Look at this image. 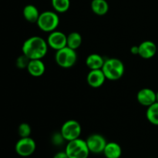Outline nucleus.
I'll return each instance as SVG.
<instances>
[{
  "instance_id": "f257e3e1",
  "label": "nucleus",
  "mask_w": 158,
  "mask_h": 158,
  "mask_svg": "<svg viewBox=\"0 0 158 158\" xmlns=\"http://www.w3.org/2000/svg\"><path fill=\"white\" fill-rule=\"evenodd\" d=\"M47 41L40 36L34 35L24 42L22 47L23 54L30 60H42L48 51Z\"/></svg>"
},
{
  "instance_id": "f03ea898",
  "label": "nucleus",
  "mask_w": 158,
  "mask_h": 158,
  "mask_svg": "<svg viewBox=\"0 0 158 158\" xmlns=\"http://www.w3.org/2000/svg\"><path fill=\"white\" fill-rule=\"evenodd\" d=\"M102 71L104 73L106 80H120L124 73V64L120 60L117 58H110L105 60L102 67Z\"/></svg>"
},
{
  "instance_id": "7ed1b4c3",
  "label": "nucleus",
  "mask_w": 158,
  "mask_h": 158,
  "mask_svg": "<svg viewBox=\"0 0 158 158\" xmlns=\"http://www.w3.org/2000/svg\"><path fill=\"white\" fill-rule=\"evenodd\" d=\"M65 151L69 158H88L90 153L86 140L80 138L68 141Z\"/></svg>"
},
{
  "instance_id": "20e7f679",
  "label": "nucleus",
  "mask_w": 158,
  "mask_h": 158,
  "mask_svg": "<svg viewBox=\"0 0 158 158\" xmlns=\"http://www.w3.org/2000/svg\"><path fill=\"white\" fill-rule=\"evenodd\" d=\"M60 23V18L56 12L52 11H45L40 13L36 24L42 31L52 32L56 29Z\"/></svg>"
},
{
  "instance_id": "39448f33",
  "label": "nucleus",
  "mask_w": 158,
  "mask_h": 158,
  "mask_svg": "<svg viewBox=\"0 0 158 158\" xmlns=\"http://www.w3.org/2000/svg\"><path fill=\"white\" fill-rule=\"evenodd\" d=\"M55 60L58 66L60 67L68 69L75 65L77 60V55L76 50L66 46L60 50L56 51Z\"/></svg>"
},
{
  "instance_id": "423d86ee",
  "label": "nucleus",
  "mask_w": 158,
  "mask_h": 158,
  "mask_svg": "<svg viewBox=\"0 0 158 158\" xmlns=\"http://www.w3.org/2000/svg\"><path fill=\"white\" fill-rule=\"evenodd\" d=\"M81 132V125L75 120H69L65 122L60 131L62 136L66 141H70V140L80 138Z\"/></svg>"
},
{
  "instance_id": "0eeeda50",
  "label": "nucleus",
  "mask_w": 158,
  "mask_h": 158,
  "mask_svg": "<svg viewBox=\"0 0 158 158\" xmlns=\"http://www.w3.org/2000/svg\"><path fill=\"white\" fill-rule=\"evenodd\" d=\"M36 143L35 140L30 137H21L16 142L15 146V152L21 157H29L31 156L35 151Z\"/></svg>"
},
{
  "instance_id": "6e6552de",
  "label": "nucleus",
  "mask_w": 158,
  "mask_h": 158,
  "mask_svg": "<svg viewBox=\"0 0 158 158\" xmlns=\"http://www.w3.org/2000/svg\"><path fill=\"white\" fill-rule=\"evenodd\" d=\"M86 142L89 152L94 153V154L103 153L105 147L107 143L104 137L98 134H91L87 137Z\"/></svg>"
},
{
  "instance_id": "1a4fd4ad",
  "label": "nucleus",
  "mask_w": 158,
  "mask_h": 158,
  "mask_svg": "<svg viewBox=\"0 0 158 158\" xmlns=\"http://www.w3.org/2000/svg\"><path fill=\"white\" fill-rule=\"evenodd\" d=\"M48 46L51 49L57 51L67 46V35L60 31L50 32L47 38Z\"/></svg>"
},
{
  "instance_id": "9d476101",
  "label": "nucleus",
  "mask_w": 158,
  "mask_h": 158,
  "mask_svg": "<svg viewBox=\"0 0 158 158\" xmlns=\"http://www.w3.org/2000/svg\"><path fill=\"white\" fill-rule=\"evenodd\" d=\"M137 99L140 105L148 107L157 102L156 93L149 88H143L139 90L137 93Z\"/></svg>"
},
{
  "instance_id": "9b49d317",
  "label": "nucleus",
  "mask_w": 158,
  "mask_h": 158,
  "mask_svg": "<svg viewBox=\"0 0 158 158\" xmlns=\"http://www.w3.org/2000/svg\"><path fill=\"white\" fill-rule=\"evenodd\" d=\"M106 80V77L102 69H92L86 77L87 83L93 88H99L103 86Z\"/></svg>"
},
{
  "instance_id": "f8f14e48",
  "label": "nucleus",
  "mask_w": 158,
  "mask_h": 158,
  "mask_svg": "<svg viewBox=\"0 0 158 158\" xmlns=\"http://www.w3.org/2000/svg\"><path fill=\"white\" fill-rule=\"evenodd\" d=\"M139 56L143 59H151L157 52V46L152 41H143L138 46Z\"/></svg>"
},
{
  "instance_id": "ddd939ff",
  "label": "nucleus",
  "mask_w": 158,
  "mask_h": 158,
  "mask_svg": "<svg viewBox=\"0 0 158 158\" xmlns=\"http://www.w3.org/2000/svg\"><path fill=\"white\" fill-rule=\"evenodd\" d=\"M26 69L32 77H40L44 74L46 66L41 60H31Z\"/></svg>"
},
{
  "instance_id": "4468645a",
  "label": "nucleus",
  "mask_w": 158,
  "mask_h": 158,
  "mask_svg": "<svg viewBox=\"0 0 158 158\" xmlns=\"http://www.w3.org/2000/svg\"><path fill=\"white\" fill-rule=\"evenodd\" d=\"M23 15L25 19L31 23H37L39 17H40V12L36 6L34 5H26L23 10Z\"/></svg>"
},
{
  "instance_id": "2eb2a0df",
  "label": "nucleus",
  "mask_w": 158,
  "mask_h": 158,
  "mask_svg": "<svg viewBox=\"0 0 158 158\" xmlns=\"http://www.w3.org/2000/svg\"><path fill=\"white\" fill-rule=\"evenodd\" d=\"M103 153L106 158H120L122 155V148L116 142H110L106 143Z\"/></svg>"
},
{
  "instance_id": "dca6fc26",
  "label": "nucleus",
  "mask_w": 158,
  "mask_h": 158,
  "mask_svg": "<svg viewBox=\"0 0 158 158\" xmlns=\"http://www.w3.org/2000/svg\"><path fill=\"white\" fill-rule=\"evenodd\" d=\"M104 59L97 53H92L87 56L86 64L90 70L92 69H101L104 64Z\"/></svg>"
},
{
  "instance_id": "f3484780",
  "label": "nucleus",
  "mask_w": 158,
  "mask_h": 158,
  "mask_svg": "<svg viewBox=\"0 0 158 158\" xmlns=\"http://www.w3.org/2000/svg\"><path fill=\"white\" fill-rule=\"evenodd\" d=\"M91 9L97 15H104L109 11V5L106 0H92Z\"/></svg>"
},
{
  "instance_id": "a211bd4d",
  "label": "nucleus",
  "mask_w": 158,
  "mask_h": 158,
  "mask_svg": "<svg viewBox=\"0 0 158 158\" xmlns=\"http://www.w3.org/2000/svg\"><path fill=\"white\" fill-rule=\"evenodd\" d=\"M82 36L79 32H73L67 35V46L77 50L82 44Z\"/></svg>"
},
{
  "instance_id": "6ab92c4d",
  "label": "nucleus",
  "mask_w": 158,
  "mask_h": 158,
  "mask_svg": "<svg viewBox=\"0 0 158 158\" xmlns=\"http://www.w3.org/2000/svg\"><path fill=\"white\" fill-rule=\"evenodd\" d=\"M146 116L150 123L158 126V102H155L154 104L148 106Z\"/></svg>"
},
{
  "instance_id": "aec40b11",
  "label": "nucleus",
  "mask_w": 158,
  "mask_h": 158,
  "mask_svg": "<svg viewBox=\"0 0 158 158\" xmlns=\"http://www.w3.org/2000/svg\"><path fill=\"white\" fill-rule=\"evenodd\" d=\"M51 4L56 12L64 13L69 10L70 0H51Z\"/></svg>"
},
{
  "instance_id": "412c9836",
  "label": "nucleus",
  "mask_w": 158,
  "mask_h": 158,
  "mask_svg": "<svg viewBox=\"0 0 158 158\" xmlns=\"http://www.w3.org/2000/svg\"><path fill=\"white\" fill-rule=\"evenodd\" d=\"M32 129L30 125L26 123H23L19 126L18 133L20 137H30Z\"/></svg>"
},
{
  "instance_id": "4be33fe9",
  "label": "nucleus",
  "mask_w": 158,
  "mask_h": 158,
  "mask_svg": "<svg viewBox=\"0 0 158 158\" xmlns=\"http://www.w3.org/2000/svg\"><path fill=\"white\" fill-rule=\"evenodd\" d=\"M30 59L26 56V55L23 54L22 56H19L16 60V66L19 69H27Z\"/></svg>"
},
{
  "instance_id": "5701e85b",
  "label": "nucleus",
  "mask_w": 158,
  "mask_h": 158,
  "mask_svg": "<svg viewBox=\"0 0 158 158\" xmlns=\"http://www.w3.org/2000/svg\"><path fill=\"white\" fill-rule=\"evenodd\" d=\"M64 141H65V139L63 138V137L62 136L61 133H57V134H55L53 136H52V142L54 145H56V146H60V145H62Z\"/></svg>"
},
{
  "instance_id": "b1692460",
  "label": "nucleus",
  "mask_w": 158,
  "mask_h": 158,
  "mask_svg": "<svg viewBox=\"0 0 158 158\" xmlns=\"http://www.w3.org/2000/svg\"><path fill=\"white\" fill-rule=\"evenodd\" d=\"M53 158H69V157L66 154V151H60V152L56 153L54 155Z\"/></svg>"
},
{
  "instance_id": "393cba45",
  "label": "nucleus",
  "mask_w": 158,
  "mask_h": 158,
  "mask_svg": "<svg viewBox=\"0 0 158 158\" xmlns=\"http://www.w3.org/2000/svg\"><path fill=\"white\" fill-rule=\"evenodd\" d=\"M131 52L133 55H139L138 46H133L131 49Z\"/></svg>"
},
{
  "instance_id": "a878e982",
  "label": "nucleus",
  "mask_w": 158,
  "mask_h": 158,
  "mask_svg": "<svg viewBox=\"0 0 158 158\" xmlns=\"http://www.w3.org/2000/svg\"><path fill=\"white\" fill-rule=\"evenodd\" d=\"M156 100H157V102H158V91L156 93Z\"/></svg>"
},
{
  "instance_id": "bb28decb",
  "label": "nucleus",
  "mask_w": 158,
  "mask_h": 158,
  "mask_svg": "<svg viewBox=\"0 0 158 158\" xmlns=\"http://www.w3.org/2000/svg\"><path fill=\"white\" fill-rule=\"evenodd\" d=\"M157 53H158V46H157Z\"/></svg>"
}]
</instances>
